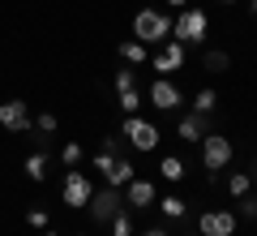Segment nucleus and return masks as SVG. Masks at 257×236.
I'll return each instance as SVG.
<instances>
[{"mask_svg":"<svg viewBox=\"0 0 257 236\" xmlns=\"http://www.w3.org/2000/svg\"><path fill=\"white\" fill-rule=\"evenodd\" d=\"M167 5H176V9H189V0H167Z\"/></svg>","mask_w":257,"mask_h":236,"instance_id":"obj_30","label":"nucleus"},{"mask_svg":"<svg viewBox=\"0 0 257 236\" xmlns=\"http://www.w3.org/2000/svg\"><path fill=\"white\" fill-rule=\"evenodd\" d=\"M159 176H163V181H184V176H189V168H184V159H176V154H167L163 164H159Z\"/></svg>","mask_w":257,"mask_h":236,"instance_id":"obj_17","label":"nucleus"},{"mask_svg":"<svg viewBox=\"0 0 257 236\" xmlns=\"http://www.w3.org/2000/svg\"><path fill=\"white\" fill-rule=\"evenodd\" d=\"M120 146H124V133H107L103 137V150L107 154H120Z\"/></svg>","mask_w":257,"mask_h":236,"instance_id":"obj_27","label":"nucleus"},{"mask_svg":"<svg viewBox=\"0 0 257 236\" xmlns=\"http://www.w3.org/2000/svg\"><path fill=\"white\" fill-rule=\"evenodd\" d=\"M248 13H253V18H257V0H248Z\"/></svg>","mask_w":257,"mask_h":236,"instance_id":"obj_31","label":"nucleus"},{"mask_svg":"<svg viewBox=\"0 0 257 236\" xmlns=\"http://www.w3.org/2000/svg\"><path fill=\"white\" fill-rule=\"evenodd\" d=\"M26 176H30L35 185L47 181V154H43V150H30V154H26Z\"/></svg>","mask_w":257,"mask_h":236,"instance_id":"obj_15","label":"nucleus"},{"mask_svg":"<svg viewBox=\"0 0 257 236\" xmlns=\"http://www.w3.org/2000/svg\"><path fill=\"white\" fill-rule=\"evenodd\" d=\"M236 215H240V219H248V223H257V198H253V193L236 198Z\"/></svg>","mask_w":257,"mask_h":236,"instance_id":"obj_21","label":"nucleus"},{"mask_svg":"<svg viewBox=\"0 0 257 236\" xmlns=\"http://www.w3.org/2000/svg\"><path fill=\"white\" fill-rule=\"evenodd\" d=\"M26 223H30V227H43V232H47V223H52V219H47V210H30Z\"/></svg>","mask_w":257,"mask_h":236,"instance_id":"obj_28","label":"nucleus"},{"mask_svg":"<svg viewBox=\"0 0 257 236\" xmlns=\"http://www.w3.org/2000/svg\"><path fill=\"white\" fill-rule=\"evenodd\" d=\"M159 210H163V215H167V219H184V210H189V206H184V202H180V198H176V193H167V198H163V202H159Z\"/></svg>","mask_w":257,"mask_h":236,"instance_id":"obj_20","label":"nucleus"},{"mask_svg":"<svg viewBox=\"0 0 257 236\" xmlns=\"http://www.w3.org/2000/svg\"><path fill=\"white\" fill-rule=\"evenodd\" d=\"M253 181H257V168H253Z\"/></svg>","mask_w":257,"mask_h":236,"instance_id":"obj_33","label":"nucleus"},{"mask_svg":"<svg viewBox=\"0 0 257 236\" xmlns=\"http://www.w3.org/2000/svg\"><path fill=\"white\" fill-rule=\"evenodd\" d=\"M133 39L138 43H167L172 39V18H167L163 9H142L138 18H133Z\"/></svg>","mask_w":257,"mask_h":236,"instance_id":"obj_1","label":"nucleus"},{"mask_svg":"<svg viewBox=\"0 0 257 236\" xmlns=\"http://www.w3.org/2000/svg\"><path fill=\"white\" fill-rule=\"evenodd\" d=\"M43 236H52V232H43Z\"/></svg>","mask_w":257,"mask_h":236,"instance_id":"obj_35","label":"nucleus"},{"mask_svg":"<svg viewBox=\"0 0 257 236\" xmlns=\"http://www.w3.org/2000/svg\"><path fill=\"white\" fill-rule=\"evenodd\" d=\"M197 232L202 236H236V210H206L197 219Z\"/></svg>","mask_w":257,"mask_h":236,"instance_id":"obj_9","label":"nucleus"},{"mask_svg":"<svg viewBox=\"0 0 257 236\" xmlns=\"http://www.w3.org/2000/svg\"><path fill=\"white\" fill-rule=\"evenodd\" d=\"M60 164H64V168H77V164H82V146H77V142H64Z\"/></svg>","mask_w":257,"mask_h":236,"instance_id":"obj_24","label":"nucleus"},{"mask_svg":"<svg viewBox=\"0 0 257 236\" xmlns=\"http://www.w3.org/2000/svg\"><path fill=\"white\" fill-rule=\"evenodd\" d=\"M90 181H86V172H64V185H60V202L64 206H86V202H90Z\"/></svg>","mask_w":257,"mask_h":236,"instance_id":"obj_8","label":"nucleus"},{"mask_svg":"<svg viewBox=\"0 0 257 236\" xmlns=\"http://www.w3.org/2000/svg\"><path fill=\"white\" fill-rule=\"evenodd\" d=\"M231 154H236V150H231V137L214 133V129L202 137V168H206L210 176H214V172H223V168L231 164Z\"/></svg>","mask_w":257,"mask_h":236,"instance_id":"obj_2","label":"nucleus"},{"mask_svg":"<svg viewBox=\"0 0 257 236\" xmlns=\"http://www.w3.org/2000/svg\"><path fill=\"white\" fill-rule=\"evenodd\" d=\"M214 108H219V95H214V91H197V95H193V112H206V116H210Z\"/></svg>","mask_w":257,"mask_h":236,"instance_id":"obj_19","label":"nucleus"},{"mask_svg":"<svg viewBox=\"0 0 257 236\" xmlns=\"http://www.w3.org/2000/svg\"><path fill=\"white\" fill-rule=\"evenodd\" d=\"M77 236H82V232H77Z\"/></svg>","mask_w":257,"mask_h":236,"instance_id":"obj_36","label":"nucleus"},{"mask_svg":"<svg viewBox=\"0 0 257 236\" xmlns=\"http://www.w3.org/2000/svg\"><path fill=\"white\" fill-rule=\"evenodd\" d=\"M146 99H150V108H159V112H176V108L184 103V95L176 91L172 77H159V82H150V95H146Z\"/></svg>","mask_w":257,"mask_h":236,"instance_id":"obj_11","label":"nucleus"},{"mask_svg":"<svg viewBox=\"0 0 257 236\" xmlns=\"http://www.w3.org/2000/svg\"><path fill=\"white\" fill-rule=\"evenodd\" d=\"M142 236H167V232H163V227H146V232H142Z\"/></svg>","mask_w":257,"mask_h":236,"instance_id":"obj_29","label":"nucleus"},{"mask_svg":"<svg viewBox=\"0 0 257 236\" xmlns=\"http://www.w3.org/2000/svg\"><path fill=\"white\" fill-rule=\"evenodd\" d=\"M111 86H116V95H120V91H133V86H138V73H133V64H128V69H116Z\"/></svg>","mask_w":257,"mask_h":236,"instance_id":"obj_22","label":"nucleus"},{"mask_svg":"<svg viewBox=\"0 0 257 236\" xmlns=\"http://www.w3.org/2000/svg\"><path fill=\"white\" fill-rule=\"evenodd\" d=\"M120 133L128 137V146L133 150H159V125H150V120H142V116H124V125H120Z\"/></svg>","mask_w":257,"mask_h":236,"instance_id":"obj_5","label":"nucleus"},{"mask_svg":"<svg viewBox=\"0 0 257 236\" xmlns=\"http://www.w3.org/2000/svg\"><path fill=\"white\" fill-rule=\"evenodd\" d=\"M206 26H210L206 13L189 5V9H180V18L172 22V39H176V43H202V39H206Z\"/></svg>","mask_w":257,"mask_h":236,"instance_id":"obj_3","label":"nucleus"},{"mask_svg":"<svg viewBox=\"0 0 257 236\" xmlns=\"http://www.w3.org/2000/svg\"><path fill=\"white\" fill-rule=\"evenodd\" d=\"M120 56H124V64H146L150 60V47L138 43V39H128V43H120Z\"/></svg>","mask_w":257,"mask_h":236,"instance_id":"obj_16","label":"nucleus"},{"mask_svg":"<svg viewBox=\"0 0 257 236\" xmlns=\"http://www.w3.org/2000/svg\"><path fill=\"white\" fill-rule=\"evenodd\" d=\"M138 108H142L138 86H133V91H120V112H124V116H138Z\"/></svg>","mask_w":257,"mask_h":236,"instance_id":"obj_23","label":"nucleus"},{"mask_svg":"<svg viewBox=\"0 0 257 236\" xmlns=\"http://www.w3.org/2000/svg\"><path fill=\"white\" fill-rule=\"evenodd\" d=\"M86 210H90V219L94 223H111V219L124 210V193L116 189V185H107V189H99V193H90V202H86Z\"/></svg>","mask_w":257,"mask_h":236,"instance_id":"obj_4","label":"nucleus"},{"mask_svg":"<svg viewBox=\"0 0 257 236\" xmlns=\"http://www.w3.org/2000/svg\"><path fill=\"white\" fill-rule=\"evenodd\" d=\"M227 193H231V198L253 193V172H231V176H227Z\"/></svg>","mask_w":257,"mask_h":236,"instance_id":"obj_18","label":"nucleus"},{"mask_svg":"<svg viewBox=\"0 0 257 236\" xmlns=\"http://www.w3.org/2000/svg\"><path fill=\"white\" fill-rule=\"evenodd\" d=\"M176 133H180V142H202V137L210 133V116H206V112H189V116H180Z\"/></svg>","mask_w":257,"mask_h":236,"instance_id":"obj_13","label":"nucleus"},{"mask_svg":"<svg viewBox=\"0 0 257 236\" xmlns=\"http://www.w3.org/2000/svg\"><path fill=\"white\" fill-rule=\"evenodd\" d=\"M150 64H155V73H159V77H172L176 69H184V43L167 39V43H163V52H155V56H150Z\"/></svg>","mask_w":257,"mask_h":236,"instance_id":"obj_12","label":"nucleus"},{"mask_svg":"<svg viewBox=\"0 0 257 236\" xmlns=\"http://www.w3.org/2000/svg\"><path fill=\"white\" fill-rule=\"evenodd\" d=\"M155 181H146V176H133V181L124 185V210H146L155 206Z\"/></svg>","mask_w":257,"mask_h":236,"instance_id":"obj_10","label":"nucleus"},{"mask_svg":"<svg viewBox=\"0 0 257 236\" xmlns=\"http://www.w3.org/2000/svg\"><path fill=\"white\" fill-rule=\"evenodd\" d=\"M0 125L9 129V133H30L35 129V116H30V108L22 99H5L0 103Z\"/></svg>","mask_w":257,"mask_h":236,"instance_id":"obj_7","label":"nucleus"},{"mask_svg":"<svg viewBox=\"0 0 257 236\" xmlns=\"http://www.w3.org/2000/svg\"><path fill=\"white\" fill-rule=\"evenodd\" d=\"M193 236H202V232H193Z\"/></svg>","mask_w":257,"mask_h":236,"instance_id":"obj_34","label":"nucleus"},{"mask_svg":"<svg viewBox=\"0 0 257 236\" xmlns=\"http://www.w3.org/2000/svg\"><path fill=\"white\" fill-rule=\"evenodd\" d=\"M94 168H99L103 176H107V185H116V189H124L128 181H133V164H128V159H120V154H107V150H99L94 154Z\"/></svg>","mask_w":257,"mask_h":236,"instance_id":"obj_6","label":"nucleus"},{"mask_svg":"<svg viewBox=\"0 0 257 236\" xmlns=\"http://www.w3.org/2000/svg\"><path fill=\"white\" fill-rule=\"evenodd\" d=\"M35 129H39V133H56V129H60V120H56L52 112H43V116H35Z\"/></svg>","mask_w":257,"mask_h":236,"instance_id":"obj_26","label":"nucleus"},{"mask_svg":"<svg viewBox=\"0 0 257 236\" xmlns=\"http://www.w3.org/2000/svg\"><path fill=\"white\" fill-rule=\"evenodd\" d=\"M219 5H236V0H219Z\"/></svg>","mask_w":257,"mask_h":236,"instance_id":"obj_32","label":"nucleus"},{"mask_svg":"<svg viewBox=\"0 0 257 236\" xmlns=\"http://www.w3.org/2000/svg\"><path fill=\"white\" fill-rule=\"evenodd\" d=\"M202 69L219 77V73H227V69H231V56L223 52V47H206V52H202Z\"/></svg>","mask_w":257,"mask_h":236,"instance_id":"obj_14","label":"nucleus"},{"mask_svg":"<svg viewBox=\"0 0 257 236\" xmlns=\"http://www.w3.org/2000/svg\"><path fill=\"white\" fill-rule=\"evenodd\" d=\"M111 236H133V219H128L124 210H120V215L111 219Z\"/></svg>","mask_w":257,"mask_h":236,"instance_id":"obj_25","label":"nucleus"}]
</instances>
